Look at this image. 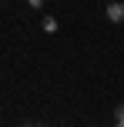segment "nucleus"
<instances>
[{
  "instance_id": "f257e3e1",
  "label": "nucleus",
  "mask_w": 124,
  "mask_h": 127,
  "mask_svg": "<svg viewBox=\"0 0 124 127\" xmlns=\"http://www.w3.org/2000/svg\"><path fill=\"white\" fill-rule=\"evenodd\" d=\"M107 17L111 20H124V3H111L107 7Z\"/></svg>"
},
{
  "instance_id": "f03ea898",
  "label": "nucleus",
  "mask_w": 124,
  "mask_h": 127,
  "mask_svg": "<svg viewBox=\"0 0 124 127\" xmlns=\"http://www.w3.org/2000/svg\"><path fill=\"white\" fill-rule=\"evenodd\" d=\"M118 121H124V107H118Z\"/></svg>"
},
{
  "instance_id": "7ed1b4c3",
  "label": "nucleus",
  "mask_w": 124,
  "mask_h": 127,
  "mask_svg": "<svg viewBox=\"0 0 124 127\" xmlns=\"http://www.w3.org/2000/svg\"><path fill=\"white\" fill-rule=\"evenodd\" d=\"M118 127H124V121H118Z\"/></svg>"
}]
</instances>
